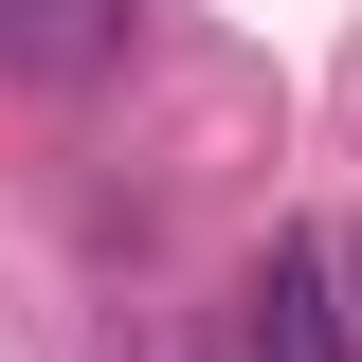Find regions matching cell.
I'll list each match as a JSON object with an SVG mask.
<instances>
[{
    "instance_id": "3",
    "label": "cell",
    "mask_w": 362,
    "mask_h": 362,
    "mask_svg": "<svg viewBox=\"0 0 362 362\" xmlns=\"http://www.w3.org/2000/svg\"><path fill=\"white\" fill-rule=\"evenodd\" d=\"M344 308H362V272H344Z\"/></svg>"
},
{
    "instance_id": "2",
    "label": "cell",
    "mask_w": 362,
    "mask_h": 362,
    "mask_svg": "<svg viewBox=\"0 0 362 362\" xmlns=\"http://www.w3.org/2000/svg\"><path fill=\"white\" fill-rule=\"evenodd\" d=\"M145 37V0H0V73L18 90H109Z\"/></svg>"
},
{
    "instance_id": "1",
    "label": "cell",
    "mask_w": 362,
    "mask_h": 362,
    "mask_svg": "<svg viewBox=\"0 0 362 362\" xmlns=\"http://www.w3.org/2000/svg\"><path fill=\"white\" fill-rule=\"evenodd\" d=\"M235 362H362L344 235H272V254H254V290H235Z\"/></svg>"
}]
</instances>
